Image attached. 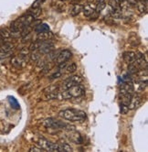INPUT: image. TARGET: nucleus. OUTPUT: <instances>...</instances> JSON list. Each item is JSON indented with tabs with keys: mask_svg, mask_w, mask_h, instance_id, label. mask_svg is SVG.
I'll list each match as a JSON object with an SVG mask.
<instances>
[{
	"mask_svg": "<svg viewBox=\"0 0 148 152\" xmlns=\"http://www.w3.org/2000/svg\"><path fill=\"white\" fill-rule=\"evenodd\" d=\"M72 56V53L70 50L65 49V50H60L58 55H57L56 59H55V62L57 64H60V63H63L69 61Z\"/></svg>",
	"mask_w": 148,
	"mask_h": 152,
	"instance_id": "6e6552de",
	"label": "nucleus"
},
{
	"mask_svg": "<svg viewBox=\"0 0 148 152\" xmlns=\"http://www.w3.org/2000/svg\"><path fill=\"white\" fill-rule=\"evenodd\" d=\"M46 1V0H36L35 2H34L32 4V8H39V7H41V5Z\"/></svg>",
	"mask_w": 148,
	"mask_h": 152,
	"instance_id": "473e14b6",
	"label": "nucleus"
},
{
	"mask_svg": "<svg viewBox=\"0 0 148 152\" xmlns=\"http://www.w3.org/2000/svg\"><path fill=\"white\" fill-rule=\"evenodd\" d=\"M136 1H137V2L138 1H147V0H136Z\"/></svg>",
	"mask_w": 148,
	"mask_h": 152,
	"instance_id": "58836bf2",
	"label": "nucleus"
},
{
	"mask_svg": "<svg viewBox=\"0 0 148 152\" xmlns=\"http://www.w3.org/2000/svg\"><path fill=\"white\" fill-rule=\"evenodd\" d=\"M134 63L138 67L139 70L147 69V61L142 52H136L135 53V61Z\"/></svg>",
	"mask_w": 148,
	"mask_h": 152,
	"instance_id": "9d476101",
	"label": "nucleus"
},
{
	"mask_svg": "<svg viewBox=\"0 0 148 152\" xmlns=\"http://www.w3.org/2000/svg\"><path fill=\"white\" fill-rule=\"evenodd\" d=\"M119 93H120V97L122 100V104H126L128 106L131 97H132L133 93H134V85L131 82L127 81L124 82L123 84H122L120 85V90H119Z\"/></svg>",
	"mask_w": 148,
	"mask_h": 152,
	"instance_id": "20e7f679",
	"label": "nucleus"
},
{
	"mask_svg": "<svg viewBox=\"0 0 148 152\" xmlns=\"http://www.w3.org/2000/svg\"><path fill=\"white\" fill-rule=\"evenodd\" d=\"M59 115L62 118L73 122H83L87 118V115L84 111L73 108H68L62 110L59 113Z\"/></svg>",
	"mask_w": 148,
	"mask_h": 152,
	"instance_id": "f03ea898",
	"label": "nucleus"
},
{
	"mask_svg": "<svg viewBox=\"0 0 148 152\" xmlns=\"http://www.w3.org/2000/svg\"><path fill=\"white\" fill-rule=\"evenodd\" d=\"M82 8H83V6L81 4L74 5V7L72 8L71 11V17H77L82 11Z\"/></svg>",
	"mask_w": 148,
	"mask_h": 152,
	"instance_id": "aec40b11",
	"label": "nucleus"
},
{
	"mask_svg": "<svg viewBox=\"0 0 148 152\" xmlns=\"http://www.w3.org/2000/svg\"><path fill=\"white\" fill-rule=\"evenodd\" d=\"M52 37H53V35L49 30L45 31V32H40V33H38L37 40H39V41H44V40H49Z\"/></svg>",
	"mask_w": 148,
	"mask_h": 152,
	"instance_id": "f3484780",
	"label": "nucleus"
},
{
	"mask_svg": "<svg viewBox=\"0 0 148 152\" xmlns=\"http://www.w3.org/2000/svg\"><path fill=\"white\" fill-rule=\"evenodd\" d=\"M123 58L124 61L129 65V64L134 62V61H135V52H134V51H125V52H123Z\"/></svg>",
	"mask_w": 148,
	"mask_h": 152,
	"instance_id": "2eb2a0df",
	"label": "nucleus"
},
{
	"mask_svg": "<svg viewBox=\"0 0 148 152\" xmlns=\"http://www.w3.org/2000/svg\"><path fill=\"white\" fill-rule=\"evenodd\" d=\"M128 112H129V107H128V106L122 104H121V113H122L123 115H126Z\"/></svg>",
	"mask_w": 148,
	"mask_h": 152,
	"instance_id": "72a5a7b5",
	"label": "nucleus"
},
{
	"mask_svg": "<svg viewBox=\"0 0 148 152\" xmlns=\"http://www.w3.org/2000/svg\"><path fill=\"white\" fill-rule=\"evenodd\" d=\"M82 83V78L79 75H73L71 76V77L65 79L63 82H62L61 85L60 86V89H61L62 91L63 90H68L69 88H71V86L76 85Z\"/></svg>",
	"mask_w": 148,
	"mask_h": 152,
	"instance_id": "423d86ee",
	"label": "nucleus"
},
{
	"mask_svg": "<svg viewBox=\"0 0 148 152\" xmlns=\"http://www.w3.org/2000/svg\"><path fill=\"white\" fill-rule=\"evenodd\" d=\"M38 146L41 149H43L46 151H51V152H63V149H62L61 144H58V143H53L49 141L48 139L44 138V137H40L38 141Z\"/></svg>",
	"mask_w": 148,
	"mask_h": 152,
	"instance_id": "39448f33",
	"label": "nucleus"
},
{
	"mask_svg": "<svg viewBox=\"0 0 148 152\" xmlns=\"http://www.w3.org/2000/svg\"><path fill=\"white\" fill-rule=\"evenodd\" d=\"M61 75H62V72L61 71H56V73H52L50 76H49V80H54V79H58L60 77H61Z\"/></svg>",
	"mask_w": 148,
	"mask_h": 152,
	"instance_id": "2f4dec72",
	"label": "nucleus"
},
{
	"mask_svg": "<svg viewBox=\"0 0 148 152\" xmlns=\"http://www.w3.org/2000/svg\"><path fill=\"white\" fill-rule=\"evenodd\" d=\"M95 8H96V5L94 3H90V4H87L85 5L84 7L82 8V12H83V15L85 17H90L92 14L94 13L95 11Z\"/></svg>",
	"mask_w": 148,
	"mask_h": 152,
	"instance_id": "4468645a",
	"label": "nucleus"
},
{
	"mask_svg": "<svg viewBox=\"0 0 148 152\" xmlns=\"http://www.w3.org/2000/svg\"><path fill=\"white\" fill-rule=\"evenodd\" d=\"M136 8L141 14L147 13V1H138L136 4Z\"/></svg>",
	"mask_w": 148,
	"mask_h": 152,
	"instance_id": "a211bd4d",
	"label": "nucleus"
},
{
	"mask_svg": "<svg viewBox=\"0 0 148 152\" xmlns=\"http://www.w3.org/2000/svg\"><path fill=\"white\" fill-rule=\"evenodd\" d=\"M128 42L133 47H138L140 45V39L136 33H130L128 37Z\"/></svg>",
	"mask_w": 148,
	"mask_h": 152,
	"instance_id": "dca6fc26",
	"label": "nucleus"
},
{
	"mask_svg": "<svg viewBox=\"0 0 148 152\" xmlns=\"http://www.w3.org/2000/svg\"><path fill=\"white\" fill-rule=\"evenodd\" d=\"M0 38L3 39H9L11 38V31L8 28H3L0 30Z\"/></svg>",
	"mask_w": 148,
	"mask_h": 152,
	"instance_id": "4be33fe9",
	"label": "nucleus"
},
{
	"mask_svg": "<svg viewBox=\"0 0 148 152\" xmlns=\"http://www.w3.org/2000/svg\"><path fill=\"white\" fill-rule=\"evenodd\" d=\"M106 8V4L104 2H101V3H98L97 5H96V8H95V11L96 12H101L102 10H103L104 8Z\"/></svg>",
	"mask_w": 148,
	"mask_h": 152,
	"instance_id": "7c9ffc66",
	"label": "nucleus"
},
{
	"mask_svg": "<svg viewBox=\"0 0 148 152\" xmlns=\"http://www.w3.org/2000/svg\"><path fill=\"white\" fill-rule=\"evenodd\" d=\"M118 1H120V2H123V1H124V0H118Z\"/></svg>",
	"mask_w": 148,
	"mask_h": 152,
	"instance_id": "ea45409f",
	"label": "nucleus"
},
{
	"mask_svg": "<svg viewBox=\"0 0 148 152\" xmlns=\"http://www.w3.org/2000/svg\"><path fill=\"white\" fill-rule=\"evenodd\" d=\"M43 126L48 128V129H52L54 131H58V130H67V131H72V130H76V127L70 125V124H65V123L61 122L60 120H57L54 118H48L46 120L43 121Z\"/></svg>",
	"mask_w": 148,
	"mask_h": 152,
	"instance_id": "7ed1b4c3",
	"label": "nucleus"
},
{
	"mask_svg": "<svg viewBox=\"0 0 148 152\" xmlns=\"http://www.w3.org/2000/svg\"><path fill=\"white\" fill-rule=\"evenodd\" d=\"M67 92L71 98H79L85 95V87L82 84H79L71 86L67 90Z\"/></svg>",
	"mask_w": 148,
	"mask_h": 152,
	"instance_id": "0eeeda50",
	"label": "nucleus"
},
{
	"mask_svg": "<svg viewBox=\"0 0 148 152\" xmlns=\"http://www.w3.org/2000/svg\"><path fill=\"white\" fill-rule=\"evenodd\" d=\"M147 87V80H141L139 81V86H138V91L139 92H143L145 90Z\"/></svg>",
	"mask_w": 148,
	"mask_h": 152,
	"instance_id": "c756f323",
	"label": "nucleus"
},
{
	"mask_svg": "<svg viewBox=\"0 0 148 152\" xmlns=\"http://www.w3.org/2000/svg\"><path fill=\"white\" fill-rule=\"evenodd\" d=\"M34 30H35L37 33H40V32H45V31H49V26L46 23H39L38 24L35 28H34Z\"/></svg>",
	"mask_w": 148,
	"mask_h": 152,
	"instance_id": "6ab92c4d",
	"label": "nucleus"
},
{
	"mask_svg": "<svg viewBox=\"0 0 148 152\" xmlns=\"http://www.w3.org/2000/svg\"><path fill=\"white\" fill-rule=\"evenodd\" d=\"M109 5H110L111 9H112V10H120V9H122L121 2L118 1V0H110Z\"/></svg>",
	"mask_w": 148,
	"mask_h": 152,
	"instance_id": "5701e85b",
	"label": "nucleus"
},
{
	"mask_svg": "<svg viewBox=\"0 0 148 152\" xmlns=\"http://www.w3.org/2000/svg\"><path fill=\"white\" fill-rule=\"evenodd\" d=\"M8 102L10 104L11 107H12L13 109H19V107H20L19 104L14 96H8Z\"/></svg>",
	"mask_w": 148,
	"mask_h": 152,
	"instance_id": "b1692460",
	"label": "nucleus"
},
{
	"mask_svg": "<svg viewBox=\"0 0 148 152\" xmlns=\"http://www.w3.org/2000/svg\"><path fill=\"white\" fill-rule=\"evenodd\" d=\"M29 151L30 152H34V151H35V152H42V151H45L43 149H41L40 147H31L30 149H29Z\"/></svg>",
	"mask_w": 148,
	"mask_h": 152,
	"instance_id": "e433bc0d",
	"label": "nucleus"
},
{
	"mask_svg": "<svg viewBox=\"0 0 148 152\" xmlns=\"http://www.w3.org/2000/svg\"><path fill=\"white\" fill-rule=\"evenodd\" d=\"M28 13H29L30 15H32L36 19L37 17H38L39 15H40V13H41V8L40 7H39V8H31V9L28 11Z\"/></svg>",
	"mask_w": 148,
	"mask_h": 152,
	"instance_id": "cd10ccee",
	"label": "nucleus"
},
{
	"mask_svg": "<svg viewBox=\"0 0 148 152\" xmlns=\"http://www.w3.org/2000/svg\"><path fill=\"white\" fill-rule=\"evenodd\" d=\"M35 20V17L29 13L23 15L18 17L16 20H14L10 25V31H11V37H20V31L22 28L30 25Z\"/></svg>",
	"mask_w": 148,
	"mask_h": 152,
	"instance_id": "f257e3e1",
	"label": "nucleus"
},
{
	"mask_svg": "<svg viewBox=\"0 0 148 152\" xmlns=\"http://www.w3.org/2000/svg\"><path fill=\"white\" fill-rule=\"evenodd\" d=\"M14 49V45L9 42H3L2 45L0 46V50L7 51V52H12Z\"/></svg>",
	"mask_w": 148,
	"mask_h": 152,
	"instance_id": "412c9836",
	"label": "nucleus"
},
{
	"mask_svg": "<svg viewBox=\"0 0 148 152\" xmlns=\"http://www.w3.org/2000/svg\"><path fill=\"white\" fill-rule=\"evenodd\" d=\"M39 41V40H38ZM54 50V44L52 42L49 41V40H44V41H40V45H39L38 51L41 54H48L49 52Z\"/></svg>",
	"mask_w": 148,
	"mask_h": 152,
	"instance_id": "f8f14e48",
	"label": "nucleus"
},
{
	"mask_svg": "<svg viewBox=\"0 0 148 152\" xmlns=\"http://www.w3.org/2000/svg\"><path fill=\"white\" fill-rule=\"evenodd\" d=\"M30 53V50L28 48H23L20 51H19V54L23 55V56H28Z\"/></svg>",
	"mask_w": 148,
	"mask_h": 152,
	"instance_id": "c9c22d12",
	"label": "nucleus"
},
{
	"mask_svg": "<svg viewBox=\"0 0 148 152\" xmlns=\"http://www.w3.org/2000/svg\"><path fill=\"white\" fill-rule=\"evenodd\" d=\"M30 59L31 61H37L38 60H40V56H41V53L39 52L38 50H34V51H30Z\"/></svg>",
	"mask_w": 148,
	"mask_h": 152,
	"instance_id": "a878e982",
	"label": "nucleus"
},
{
	"mask_svg": "<svg viewBox=\"0 0 148 152\" xmlns=\"http://www.w3.org/2000/svg\"><path fill=\"white\" fill-rule=\"evenodd\" d=\"M27 56H23L21 54H19L18 56H14V57L11 58L10 62L16 68H22L27 64Z\"/></svg>",
	"mask_w": 148,
	"mask_h": 152,
	"instance_id": "1a4fd4ad",
	"label": "nucleus"
},
{
	"mask_svg": "<svg viewBox=\"0 0 148 152\" xmlns=\"http://www.w3.org/2000/svg\"><path fill=\"white\" fill-rule=\"evenodd\" d=\"M60 1H67V0H60Z\"/></svg>",
	"mask_w": 148,
	"mask_h": 152,
	"instance_id": "a19ab883",
	"label": "nucleus"
},
{
	"mask_svg": "<svg viewBox=\"0 0 148 152\" xmlns=\"http://www.w3.org/2000/svg\"><path fill=\"white\" fill-rule=\"evenodd\" d=\"M69 132V139L71 142L75 143L77 145H81L83 143V139L82 135L76 130H72V131H68Z\"/></svg>",
	"mask_w": 148,
	"mask_h": 152,
	"instance_id": "ddd939ff",
	"label": "nucleus"
},
{
	"mask_svg": "<svg viewBox=\"0 0 148 152\" xmlns=\"http://www.w3.org/2000/svg\"><path fill=\"white\" fill-rule=\"evenodd\" d=\"M57 91H60V85H49L43 90V93L45 95H47V93H50Z\"/></svg>",
	"mask_w": 148,
	"mask_h": 152,
	"instance_id": "393cba45",
	"label": "nucleus"
},
{
	"mask_svg": "<svg viewBox=\"0 0 148 152\" xmlns=\"http://www.w3.org/2000/svg\"><path fill=\"white\" fill-rule=\"evenodd\" d=\"M10 55H12V52H7V51L0 50V59H5V58H8Z\"/></svg>",
	"mask_w": 148,
	"mask_h": 152,
	"instance_id": "f704fd0d",
	"label": "nucleus"
},
{
	"mask_svg": "<svg viewBox=\"0 0 148 152\" xmlns=\"http://www.w3.org/2000/svg\"><path fill=\"white\" fill-rule=\"evenodd\" d=\"M65 69H66V71H67L68 73H75L77 71V64L75 62L70 63L66 66Z\"/></svg>",
	"mask_w": 148,
	"mask_h": 152,
	"instance_id": "bb28decb",
	"label": "nucleus"
},
{
	"mask_svg": "<svg viewBox=\"0 0 148 152\" xmlns=\"http://www.w3.org/2000/svg\"><path fill=\"white\" fill-rule=\"evenodd\" d=\"M142 104V97L138 93H133L132 97H131V100L130 103L128 104V107L129 110H134V109H137Z\"/></svg>",
	"mask_w": 148,
	"mask_h": 152,
	"instance_id": "9b49d317",
	"label": "nucleus"
},
{
	"mask_svg": "<svg viewBox=\"0 0 148 152\" xmlns=\"http://www.w3.org/2000/svg\"><path fill=\"white\" fill-rule=\"evenodd\" d=\"M59 95H60V91L53 92V93H47V95H46V99H47V100H53V99L58 98Z\"/></svg>",
	"mask_w": 148,
	"mask_h": 152,
	"instance_id": "c85d7f7f",
	"label": "nucleus"
},
{
	"mask_svg": "<svg viewBox=\"0 0 148 152\" xmlns=\"http://www.w3.org/2000/svg\"><path fill=\"white\" fill-rule=\"evenodd\" d=\"M101 2H104V0H95V3H96V4L101 3Z\"/></svg>",
	"mask_w": 148,
	"mask_h": 152,
	"instance_id": "4c0bfd02",
	"label": "nucleus"
}]
</instances>
